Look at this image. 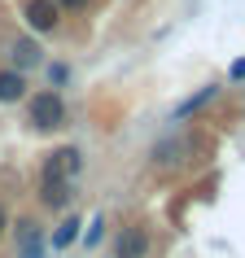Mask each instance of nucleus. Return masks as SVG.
I'll return each instance as SVG.
<instances>
[{
	"label": "nucleus",
	"instance_id": "7ed1b4c3",
	"mask_svg": "<svg viewBox=\"0 0 245 258\" xmlns=\"http://www.w3.org/2000/svg\"><path fill=\"white\" fill-rule=\"evenodd\" d=\"M22 18H27V27L35 35H53L62 27V9H57V0H27L22 5Z\"/></svg>",
	"mask_w": 245,
	"mask_h": 258
},
{
	"label": "nucleus",
	"instance_id": "0eeeda50",
	"mask_svg": "<svg viewBox=\"0 0 245 258\" xmlns=\"http://www.w3.org/2000/svg\"><path fill=\"white\" fill-rule=\"evenodd\" d=\"M44 61V48L35 40H18L14 44V70H22V75H27V70H35Z\"/></svg>",
	"mask_w": 245,
	"mask_h": 258
},
{
	"label": "nucleus",
	"instance_id": "9d476101",
	"mask_svg": "<svg viewBox=\"0 0 245 258\" xmlns=\"http://www.w3.org/2000/svg\"><path fill=\"white\" fill-rule=\"evenodd\" d=\"M57 9H70V14H83V9H88V0H57Z\"/></svg>",
	"mask_w": 245,
	"mask_h": 258
},
{
	"label": "nucleus",
	"instance_id": "1a4fd4ad",
	"mask_svg": "<svg viewBox=\"0 0 245 258\" xmlns=\"http://www.w3.org/2000/svg\"><path fill=\"white\" fill-rule=\"evenodd\" d=\"M75 236H79V215H70L66 223H62V228L53 232V245H57V249H66V245L75 241Z\"/></svg>",
	"mask_w": 245,
	"mask_h": 258
},
{
	"label": "nucleus",
	"instance_id": "9b49d317",
	"mask_svg": "<svg viewBox=\"0 0 245 258\" xmlns=\"http://www.w3.org/2000/svg\"><path fill=\"white\" fill-rule=\"evenodd\" d=\"M9 232V210H5V202H0V236Z\"/></svg>",
	"mask_w": 245,
	"mask_h": 258
},
{
	"label": "nucleus",
	"instance_id": "20e7f679",
	"mask_svg": "<svg viewBox=\"0 0 245 258\" xmlns=\"http://www.w3.org/2000/svg\"><path fill=\"white\" fill-rule=\"evenodd\" d=\"M75 202V184L66 175H40V206L44 210H66Z\"/></svg>",
	"mask_w": 245,
	"mask_h": 258
},
{
	"label": "nucleus",
	"instance_id": "423d86ee",
	"mask_svg": "<svg viewBox=\"0 0 245 258\" xmlns=\"http://www.w3.org/2000/svg\"><path fill=\"white\" fill-rule=\"evenodd\" d=\"M27 96V75L22 70H0V105H14Z\"/></svg>",
	"mask_w": 245,
	"mask_h": 258
},
{
	"label": "nucleus",
	"instance_id": "f8f14e48",
	"mask_svg": "<svg viewBox=\"0 0 245 258\" xmlns=\"http://www.w3.org/2000/svg\"><path fill=\"white\" fill-rule=\"evenodd\" d=\"M232 79H245V61H232Z\"/></svg>",
	"mask_w": 245,
	"mask_h": 258
},
{
	"label": "nucleus",
	"instance_id": "6e6552de",
	"mask_svg": "<svg viewBox=\"0 0 245 258\" xmlns=\"http://www.w3.org/2000/svg\"><path fill=\"white\" fill-rule=\"evenodd\" d=\"M215 96H219V88H215V83H210V88H202V92H197V96H189L184 105H175V118H189V114H197V109H202L206 101H215Z\"/></svg>",
	"mask_w": 245,
	"mask_h": 258
},
{
	"label": "nucleus",
	"instance_id": "39448f33",
	"mask_svg": "<svg viewBox=\"0 0 245 258\" xmlns=\"http://www.w3.org/2000/svg\"><path fill=\"white\" fill-rule=\"evenodd\" d=\"M79 171H83V153L75 149V145L53 149L48 158H44V166H40V175H66V179H75Z\"/></svg>",
	"mask_w": 245,
	"mask_h": 258
},
{
	"label": "nucleus",
	"instance_id": "f03ea898",
	"mask_svg": "<svg viewBox=\"0 0 245 258\" xmlns=\"http://www.w3.org/2000/svg\"><path fill=\"white\" fill-rule=\"evenodd\" d=\"M153 254V232L145 223H127L114 236V258H149Z\"/></svg>",
	"mask_w": 245,
	"mask_h": 258
},
{
	"label": "nucleus",
	"instance_id": "f257e3e1",
	"mask_svg": "<svg viewBox=\"0 0 245 258\" xmlns=\"http://www.w3.org/2000/svg\"><path fill=\"white\" fill-rule=\"evenodd\" d=\"M66 101H62V92L57 88H44V92H35L27 101V122L35 127V132H62L66 127Z\"/></svg>",
	"mask_w": 245,
	"mask_h": 258
}]
</instances>
